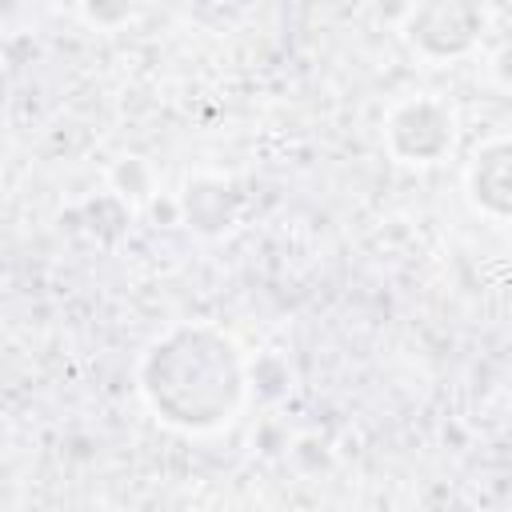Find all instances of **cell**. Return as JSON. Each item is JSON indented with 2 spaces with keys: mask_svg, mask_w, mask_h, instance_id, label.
<instances>
[{
  "mask_svg": "<svg viewBox=\"0 0 512 512\" xmlns=\"http://www.w3.org/2000/svg\"><path fill=\"white\" fill-rule=\"evenodd\" d=\"M144 392L164 420L184 428H212L232 416L240 400V364L224 336L208 328H180L152 348L144 364Z\"/></svg>",
  "mask_w": 512,
  "mask_h": 512,
  "instance_id": "obj_1",
  "label": "cell"
},
{
  "mask_svg": "<svg viewBox=\"0 0 512 512\" xmlns=\"http://www.w3.org/2000/svg\"><path fill=\"white\" fill-rule=\"evenodd\" d=\"M424 12H428L432 20H440V24H428L424 16L412 20V40H420L428 52H440L444 32H448V52L464 48V44L472 40V32H476V12L464 8V4H432V8H424Z\"/></svg>",
  "mask_w": 512,
  "mask_h": 512,
  "instance_id": "obj_2",
  "label": "cell"
},
{
  "mask_svg": "<svg viewBox=\"0 0 512 512\" xmlns=\"http://www.w3.org/2000/svg\"><path fill=\"white\" fill-rule=\"evenodd\" d=\"M504 156H508V148H504V144H496V148H488L484 156H476L480 164H476V172H472L476 188H480V184H492V192H488V196H496L492 204H496L500 212H504V204H508V200H504V192H508V184H504V168H508V160H504Z\"/></svg>",
  "mask_w": 512,
  "mask_h": 512,
  "instance_id": "obj_3",
  "label": "cell"
}]
</instances>
